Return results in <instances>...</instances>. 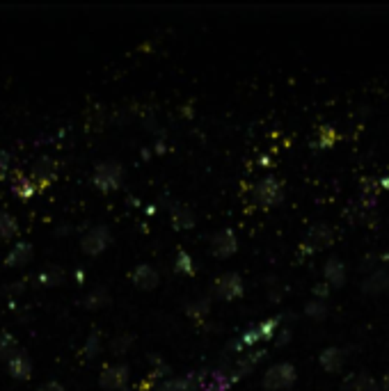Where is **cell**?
<instances>
[{
	"mask_svg": "<svg viewBox=\"0 0 389 391\" xmlns=\"http://www.w3.org/2000/svg\"><path fill=\"white\" fill-rule=\"evenodd\" d=\"M296 380H298L296 366H293L291 362H280V364H275V366L266 369L261 378V387L266 391H287L296 385Z\"/></svg>",
	"mask_w": 389,
	"mask_h": 391,
	"instance_id": "obj_1",
	"label": "cell"
},
{
	"mask_svg": "<svg viewBox=\"0 0 389 391\" xmlns=\"http://www.w3.org/2000/svg\"><path fill=\"white\" fill-rule=\"evenodd\" d=\"M122 181H124V167L117 160H103L94 167L92 184L101 193H112V190L122 186Z\"/></svg>",
	"mask_w": 389,
	"mask_h": 391,
	"instance_id": "obj_2",
	"label": "cell"
},
{
	"mask_svg": "<svg viewBox=\"0 0 389 391\" xmlns=\"http://www.w3.org/2000/svg\"><path fill=\"white\" fill-rule=\"evenodd\" d=\"M254 202L261 208H273L284 202V184L278 177H264L254 186Z\"/></svg>",
	"mask_w": 389,
	"mask_h": 391,
	"instance_id": "obj_3",
	"label": "cell"
},
{
	"mask_svg": "<svg viewBox=\"0 0 389 391\" xmlns=\"http://www.w3.org/2000/svg\"><path fill=\"white\" fill-rule=\"evenodd\" d=\"M112 242V233L106 224H97L90 231H85V236L81 238V249L88 256H99L108 249V245Z\"/></svg>",
	"mask_w": 389,
	"mask_h": 391,
	"instance_id": "obj_4",
	"label": "cell"
},
{
	"mask_svg": "<svg viewBox=\"0 0 389 391\" xmlns=\"http://www.w3.org/2000/svg\"><path fill=\"white\" fill-rule=\"evenodd\" d=\"M334 242V231L327 227V224L318 222L314 227H309L305 242H302V252H309V254H316V252L327 249Z\"/></svg>",
	"mask_w": 389,
	"mask_h": 391,
	"instance_id": "obj_5",
	"label": "cell"
},
{
	"mask_svg": "<svg viewBox=\"0 0 389 391\" xmlns=\"http://www.w3.org/2000/svg\"><path fill=\"white\" fill-rule=\"evenodd\" d=\"M128 380H131V369L126 364H112L106 366L99 376V385L106 391H122L128 387Z\"/></svg>",
	"mask_w": 389,
	"mask_h": 391,
	"instance_id": "obj_6",
	"label": "cell"
},
{
	"mask_svg": "<svg viewBox=\"0 0 389 391\" xmlns=\"http://www.w3.org/2000/svg\"><path fill=\"white\" fill-rule=\"evenodd\" d=\"M243 291H245V284H243V280H240V275H236V273L222 275L213 284V295L218 300H224V302L240 298V295H243Z\"/></svg>",
	"mask_w": 389,
	"mask_h": 391,
	"instance_id": "obj_7",
	"label": "cell"
},
{
	"mask_svg": "<svg viewBox=\"0 0 389 391\" xmlns=\"http://www.w3.org/2000/svg\"><path fill=\"white\" fill-rule=\"evenodd\" d=\"M238 252V238L231 229H220L211 236V254L215 259H229Z\"/></svg>",
	"mask_w": 389,
	"mask_h": 391,
	"instance_id": "obj_8",
	"label": "cell"
},
{
	"mask_svg": "<svg viewBox=\"0 0 389 391\" xmlns=\"http://www.w3.org/2000/svg\"><path fill=\"white\" fill-rule=\"evenodd\" d=\"M131 282H133L135 289H140V291H153L156 286L161 284V275L151 263H140V266L133 268Z\"/></svg>",
	"mask_w": 389,
	"mask_h": 391,
	"instance_id": "obj_9",
	"label": "cell"
},
{
	"mask_svg": "<svg viewBox=\"0 0 389 391\" xmlns=\"http://www.w3.org/2000/svg\"><path fill=\"white\" fill-rule=\"evenodd\" d=\"M55 174H57V163L53 158H48V156H41V158L34 163L30 177L37 181L39 190H46L50 184H53Z\"/></svg>",
	"mask_w": 389,
	"mask_h": 391,
	"instance_id": "obj_10",
	"label": "cell"
},
{
	"mask_svg": "<svg viewBox=\"0 0 389 391\" xmlns=\"http://www.w3.org/2000/svg\"><path fill=\"white\" fill-rule=\"evenodd\" d=\"M341 391H383V387H380V382L374 376H369L364 371H357L343 378Z\"/></svg>",
	"mask_w": 389,
	"mask_h": 391,
	"instance_id": "obj_11",
	"label": "cell"
},
{
	"mask_svg": "<svg viewBox=\"0 0 389 391\" xmlns=\"http://www.w3.org/2000/svg\"><path fill=\"white\" fill-rule=\"evenodd\" d=\"M346 280H348V270H346L343 261L336 259V256L327 259L325 266H323V282L330 284L332 289H341V286L346 284Z\"/></svg>",
	"mask_w": 389,
	"mask_h": 391,
	"instance_id": "obj_12",
	"label": "cell"
},
{
	"mask_svg": "<svg viewBox=\"0 0 389 391\" xmlns=\"http://www.w3.org/2000/svg\"><path fill=\"white\" fill-rule=\"evenodd\" d=\"M264 357H266V350H264V348H261V350H250V352H245V355H240V359L231 366V378H233V382H236L238 378L250 376V373H252V371L259 366V362H261Z\"/></svg>",
	"mask_w": 389,
	"mask_h": 391,
	"instance_id": "obj_13",
	"label": "cell"
},
{
	"mask_svg": "<svg viewBox=\"0 0 389 391\" xmlns=\"http://www.w3.org/2000/svg\"><path fill=\"white\" fill-rule=\"evenodd\" d=\"M389 289V270L387 268H376L374 273H369L362 282V293L364 295H380Z\"/></svg>",
	"mask_w": 389,
	"mask_h": 391,
	"instance_id": "obj_14",
	"label": "cell"
},
{
	"mask_svg": "<svg viewBox=\"0 0 389 391\" xmlns=\"http://www.w3.org/2000/svg\"><path fill=\"white\" fill-rule=\"evenodd\" d=\"M7 373H10L14 380H28L32 376V359L28 357V352H25L23 348L7 362Z\"/></svg>",
	"mask_w": 389,
	"mask_h": 391,
	"instance_id": "obj_15",
	"label": "cell"
},
{
	"mask_svg": "<svg viewBox=\"0 0 389 391\" xmlns=\"http://www.w3.org/2000/svg\"><path fill=\"white\" fill-rule=\"evenodd\" d=\"M318 364H321V369L325 373H339L343 369V364H346V352L341 350V348L330 345L318 355Z\"/></svg>",
	"mask_w": 389,
	"mask_h": 391,
	"instance_id": "obj_16",
	"label": "cell"
},
{
	"mask_svg": "<svg viewBox=\"0 0 389 391\" xmlns=\"http://www.w3.org/2000/svg\"><path fill=\"white\" fill-rule=\"evenodd\" d=\"M30 259H32V245L25 240H19V242H14L10 254L5 256V266L7 268H23L25 263H30Z\"/></svg>",
	"mask_w": 389,
	"mask_h": 391,
	"instance_id": "obj_17",
	"label": "cell"
},
{
	"mask_svg": "<svg viewBox=\"0 0 389 391\" xmlns=\"http://www.w3.org/2000/svg\"><path fill=\"white\" fill-rule=\"evenodd\" d=\"M12 193L16 197H21V199H30L37 193H41V190H39L37 181H34L32 177H25V174H14V177H12Z\"/></svg>",
	"mask_w": 389,
	"mask_h": 391,
	"instance_id": "obj_18",
	"label": "cell"
},
{
	"mask_svg": "<svg viewBox=\"0 0 389 391\" xmlns=\"http://www.w3.org/2000/svg\"><path fill=\"white\" fill-rule=\"evenodd\" d=\"M34 280H37L39 286H46V289H53V286H60L67 280V270L60 266H46L41 268V270L34 275Z\"/></svg>",
	"mask_w": 389,
	"mask_h": 391,
	"instance_id": "obj_19",
	"label": "cell"
},
{
	"mask_svg": "<svg viewBox=\"0 0 389 391\" xmlns=\"http://www.w3.org/2000/svg\"><path fill=\"white\" fill-rule=\"evenodd\" d=\"M172 224H175V229H193L197 224L193 208H188L186 204L172 206Z\"/></svg>",
	"mask_w": 389,
	"mask_h": 391,
	"instance_id": "obj_20",
	"label": "cell"
},
{
	"mask_svg": "<svg viewBox=\"0 0 389 391\" xmlns=\"http://www.w3.org/2000/svg\"><path fill=\"white\" fill-rule=\"evenodd\" d=\"M108 304H110V293H108L106 286H97V289H92L83 298V307L90 309V311H99L103 307H108Z\"/></svg>",
	"mask_w": 389,
	"mask_h": 391,
	"instance_id": "obj_21",
	"label": "cell"
},
{
	"mask_svg": "<svg viewBox=\"0 0 389 391\" xmlns=\"http://www.w3.org/2000/svg\"><path fill=\"white\" fill-rule=\"evenodd\" d=\"M19 341H16V336L10 332H0V359L3 362H10L16 352H19Z\"/></svg>",
	"mask_w": 389,
	"mask_h": 391,
	"instance_id": "obj_22",
	"label": "cell"
},
{
	"mask_svg": "<svg viewBox=\"0 0 389 391\" xmlns=\"http://www.w3.org/2000/svg\"><path fill=\"white\" fill-rule=\"evenodd\" d=\"M16 231H19L16 217H14L12 213H7V211H0V242L14 238Z\"/></svg>",
	"mask_w": 389,
	"mask_h": 391,
	"instance_id": "obj_23",
	"label": "cell"
},
{
	"mask_svg": "<svg viewBox=\"0 0 389 391\" xmlns=\"http://www.w3.org/2000/svg\"><path fill=\"white\" fill-rule=\"evenodd\" d=\"M133 341H135V336H133V334H128V332L117 334V336L110 341V352H112V355H117V357H122V355H126L128 350H131Z\"/></svg>",
	"mask_w": 389,
	"mask_h": 391,
	"instance_id": "obj_24",
	"label": "cell"
},
{
	"mask_svg": "<svg viewBox=\"0 0 389 391\" xmlns=\"http://www.w3.org/2000/svg\"><path fill=\"white\" fill-rule=\"evenodd\" d=\"M330 314V307H327L325 300H309L305 304V316L311 318V320H323Z\"/></svg>",
	"mask_w": 389,
	"mask_h": 391,
	"instance_id": "obj_25",
	"label": "cell"
},
{
	"mask_svg": "<svg viewBox=\"0 0 389 391\" xmlns=\"http://www.w3.org/2000/svg\"><path fill=\"white\" fill-rule=\"evenodd\" d=\"M209 311H211V300L209 298H200V300H195V302H190L188 307H186V314L190 316V318H206L209 316Z\"/></svg>",
	"mask_w": 389,
	"mask_h": 391,
	"instance_id": "obj_26",
	"label": "cell"
},
{
	"mask_svg": "<svg viewBox=\"0 0 389 391\" xmlns=\"http://www.w3.org/2000/svg\"><path fill=\"white\" fill-rule=\"evenodd\" d=\"M99 352H101V334L97 332V329H94V332H90V336L85 338L83 357H85V359H94Z\"/></svg>",
	"mask_w": 389,
	"mask_h": 391,
	"instance_id": "obj_27",
	"label": "cell"
},
{
	"mask_svg": "<svg viewBox=\"0 0 389 391\" xmlns=\"http://www.w3.org/2000/svg\"><path fill=\"white\" fill-rule=\"evenodd\" d=\"M175 270L179 275H188V277H193L195 275V263H193V256L188 254V252L181 249L179 254H177V261H175Z\"/></svg>",
	"mask_w": 389,
	"mask_h": 391,
	"instance_id": "obj_28",
	"label": "cell"
},
{
	"mask_svg": "<svg viewBox=\"0 0 389 391\" xmlns=\"http://www.w3.org/2000/svg\"><path fill=\"white\" fill-rule=\"evenodd\" d=\"M334 142V130L330 126H323L318 130V137H316V146L318 149H327V146H332Z\"/></svg>",
	"mask_w": 389,
	"mask_h": 391,
	"instance_id": "obj_29",
	"label": "cell"
},
{
	"mask_svg": "<svg viewBox=\"0 0 389 391\" xmlns=\"http://www.w3.org/2000/svg\"><path fill=\"white\" fill-rule=\"evenodd\" d=\"M12 172V156L10 151L0 149V181H5Z\"/></svg>",
	"mask_w": 389,
	"mask_h": 391,
	"instance_id": "obj_30",
	"label": "cell"
},
{
	"mask_svg": "<svg viewBox=\"0 0 389 391\" xmlns=\"http://www.w3.org/2000/svg\"><path fill=\"white\" fill-rule=\"evenodd\" d=\"M330 293H332V286H330V284L321 282V284L314 286V300H325V302H327V298H330Z\"/></svg>",
	"mask_w": 389,
	"mask_h": 391,
	"instance_id": "obj_31",
	"label": "cell"
},
{
	"mask_svg": "<svg viewBox=\"0 0 389 391\" xmlns=\"http://www.w3.org/2000/svg\"><path fill=\"white\" fill-rule=\"evenodd\" d=\"M3 291H5V295H21V293H25V282L23 280L12 282V284H7Z\"/></svg>",
	"mask_w": 389,
	"mask_h": 391,
	"instance_id": "obj_32",
	"label": "cell"
},
{
	"mask_svg": "<svg viewBox=\"0 0 389 391\" xmlns=\"http://www.w3.org/2000/svg\"><path fill=\"white\" fill-rule=\"evenodd\" d=\"M291 327H282L280 332H278V336H275V341H278V345H287L289 341H291Z\"/></svg>",
	"mask_w": 389,
	"mask_h": 391,
	"instance_id": "obj_33",
	"label": "cell"
},
{
	"mask_svg": "<svg viewBox=\"0 0 389 391\" xmlns=\"http://www.w3.org/2000/svg\"><path fill=\"white\" fill-rule=\"evenodd\" d=\"M39 391H64V387L60 385V382L50 380V382H44V385L39 387Z\"/></svg>",
	"mask_w": 389,
	"mask_h": 391,
	"instance_id": "obj_34",
	"label": "cell"
},
{
	"mask_svg": "<svg viewBox=\"0 0 389 391\" xmlns=\"http://www.w3.org/2000/svg\"><path fill=\"white\" fill-rule=\"evenodd\" d=\"M380 387H383V391H389V371L385 373V378H383V382H380Z\"/></svg>",
	"mask_w": 389,
	"mask_h": 391,
	"instance_id": "obj_35",
	"label": "cell"
},
{
	"mask_svg": "<svg viewBox=\"0 0 389 391\" xmlns=\"http://www.w3.org/2000/svg\"><path fill=\"white\" fill-rule=\"evenodd\" d=\"M76 282H78V284L83 282V270H76Z\"/></svg>",
	"mask_w": 389,
	"mask_h": 391,
	"instance_id": "obj_36",
	"label": "cell"
},
{
	"mask_svg": "<svg viewBox=\"0 0 389 391\" xmlns=\"http://www.w3.org/2000/svg\"><path fill=\"white\" fill-rule=\"evenodd\" d=\"M122 391H137V389H133V387H126V389H122Z\"/></svg>",
	"mask_w": 389,
	"mask_h": 391,
	"instance_id": "obj_37",
	"label": "cell"
},
{
	"mask_svg": "<svg viewBox=\"0 0 389 391\" xmlns=\"http://www.w3.org/2000/svg\"><path fill=\"white\" fill-rule=\"evenodd\" d=\"M153 391H158V387H156V389H153Z\"/></svg>",
	"mask_w": 389,
	"mask_h": 391,
	"instance_id": "obj_38",
	"label": "cell"
}]
</instances>
